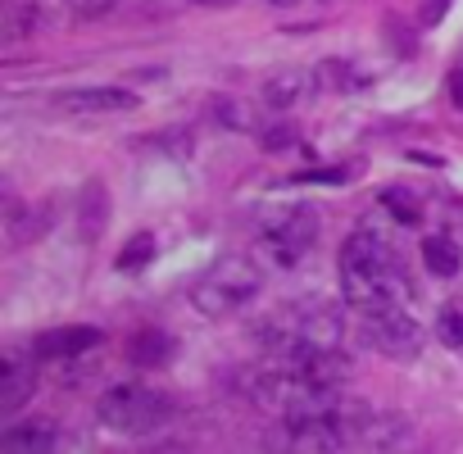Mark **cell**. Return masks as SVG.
Wrapping results in <instances>:
<instances>
[{
    "mask_svg": "<svg viewBox=\"0 0 463 454\" xmlns=\"http://www.w3.org/2000/svg\"><path fill=\"white\" fill-rule=\"evenodd\" d=\"M269 5H296V0H269Z\"/></svg>",
    "mask_w": 463,
    "mask_h": 454,
    "instance_id": "23",
    "label": "cell"
},
{
    "mask_svg": "<svg viewBox=\"0 0 463 454\" xmlns=\"http://www.w3.org/2000/svg\"><path fill=\"white\" fill-rule=\"evenodd\" d=\"M55 440H60V431H55V422H46V418L14 422V427L0 431V449H55Z\"/></svg>",
    "mask_w": 463,
    "mask_h": 454,
    "instance_id": "9",
    "label": "cell"
},
{
    "mask_svg": "<svg viewBox=\"0 0 463 454\" xmlns=\"http://www.w3.org/2000/svg\"><path fill=\"white\" fill-rule=\"evenodd\" d=\"M305 96V73H273L269 82H264V105H273V109H291L296 100Z\"/></svg>",
    "mask_w": 463,
    "mask_h": 454,
    "instance_id": "13",
    "label": "cell"
},
{
    "mask_svg": "<svg viewBox=\"0 0 463 454\" xmlns=\"http://www.w3.org/2000/svg\"><path fill=\"white\" fill-rule=\"evenodd\" d=\"M5 232H10V237H5L10 246H28V241L37 237V213H28L24 200H10V204H5Z\"/></svg>",
    "mask_w": 463,
    "mask_h": 454,
    "instance_id": "15",
    "label": "cell"
},
{
    "mask_svg": "<svg viewBox=\"0 0 463 454\" xmlns=\"http://www.w3.org/2000/svg\"><path fill=\"white\" fill-rule=\"evenodd\" d=\"M195 5H209V10H227V5H237V0H195Z\"/></svg>",
    "mask_w": 463,
    "mask_h": 454,
    "instance_id": "22",
    "label": "cell"
},
{
    "mask_svg": "<svg viewBox=\"0 0 463 454\" xmlns=\"http://www.w3.org/2000/svg\"><path fill=\"white\" fill-rule=\"evenodd\" d=\"M96 341H100L96 327H55L33 341V355L37 359H73V355H87Z\"/></svg>",
    "mask_w": 463,
    "mask_h": 454,
    "instance_id": "8",
    "label": "cell"
},
{
    "mask_svg": "<svg viewBox=\"0 0 463 454\" xmlns=\"http://www.w3.org/2000/svg\"><path fill=\"white\" fill-rule=\"evenodd\" d=\"M422 264H427L431 278H454L463 269V251H458V241L449 232H431L422 241Z\"/></svg>",
    "mask_w": 463,
    "mask_h": 454,
    "instance_id": "10",
    "label": "cell"
},
{
    "mask_svg": "<svg viewBox=\"0 0 463 454\" xmlns=\"http://www.w3.org/2000/svg\"><path fill=\"white\" fill-rule=\"evenodd\" d=\"M37 355L28 350H10L0 359V413H19L33 395H37Z\"/></svg>",
    "mask_w": 463,
    "mask_h": 454,
    "instance_id": "6",
    "label": "cell"
},
{
    "mask_svg": "<svg viewBox=\"0 0 463 454\" xmlns=\"http://www.w3.org/2000/svg\"><path fill=\"white\" fill-rule=\"evenodd\" d=\"M168 413H173V400L159 386H150V382H114L96 400L100 427H109L118 436H146L159 422H168Z\"/></svg>",
    "mask_w": 463,
    "mask_h": 454,
    "instance_id": "3",
    "label": "cell"
},
{
    "mask_svg": "<svg viewBox=\"0 0 463 454\" xmlns=\"http://www.w3.org/2000/svg\"><path fill=\"white\" fill-rule=\"evenodd\" d=\"M341 291H345V305L359 309L364 318L404 309L413 296L409 278H404V260L373 227H354L341 246Z\"/></svg>",
    "mask_w": 463,
    "mask_h": 454,
    "instance_id": "1",
    "label": "cell"
},
{
    "mask_svg": "<svg viewBox=\"0 0 463 454\" xmlns=\"http://www.w3.org/2000/svg\"><path fill=\"white\" fill-rule=\"evenodd\" d=\"M64 5L73 10V14H82V19H100V14H109L118 0H64Z\"/></svg>",
    "mask_w": 463,
    "mask_h": 454,
    "instance_id": "19",
    "label": "cell"
},
{
    "mask_svg": "<svg viewBox=\"0 0 463 454\" xmlns=\"http://www.w3.org/2000/svg\"><path fill=\"white\" fill-rule=\"evenodd\" d=\"M445 10H449V0H422V24L431 28V24H440L445 19Z\"/></svg>",
    "mask_w": 463,
    "mask_h": 454,
    "instance_id": "20",
    "label": "cell"
},
{
    "mask_svg": "<svg viewBox=\"0 0 463 454\" xmlns=\"http://www.w3.org/2000/svg\"><path fill=\"white\" fill-rule=\"evenodd\" d=\"M364 341L386 359H413L422 350V327L413 323L409 309H386L364 318Z\"/></svg>",
    "mask_w": 463,
    "mask_h": 454,
    "instance_id": "5",
    "label": "cell"
},
{
    "mask_svg": "<svg viewBox=\"0 0 463 454\" xmlns=\"http://www.w3.org/2000/svg\"><path fill=\"white\" fill-rule=\"evenodd\" d=\"M128 359L137 364V368H164L168 359H173V336L168 332H137L132 336V345H128Z\"/></svg>",
    "mask_w": 463,
    "mask_h": 454,
    "instance_id": "11",
    "label": "cell"
},
{
    "mask_svg": "<svg viewBox=\"0 0 463 454\" xmlns=\"http://www.w3.org/2000/svg\"><path fill=\"white\" fill-rule=\"evenodd\" d=\"M449 100L463 109V69H458V73H449Z\"/></svg>",
    "mask_w": 463,
    "mask_h": 454,
    "instance_id": "21",
    "label": "cell"
},
{
    "mask_svg": "<svg viewBox=\"0 0 463 454\" xmlns=\"http://www.w3.org/2000/svg\"><path fill=\"white\" fill-rule=\"evenodd\" d=\"M314 232H318V218L309 209H287L278 218H264V232H260V255L273 264V269H296L309 246H314Z\"/></svg>",
    "mask_w": 463,
    "mask_h": 454,
    "instance_id": "4",
    "label": "cell"
},
{
    "mask_svg": "<svg viewBox=\"0 0 463 454\" xmlns=\"http://www.w3.org/2000/svg\"><path fill=\"white\" fill-rule=\"evenodd\" d=\"M382 204H386L404 227H418V222H422V204H418V195L404 191V186H386V191H382Z\"/></svg>",
    "mask_w": 463,
    "mask_h": 454,
    "instance_id": "16",
    "label": "cell"
},
{
    "mask_svg": "<svg viewBox=\"0 0 463 454\" xmlns=\"http://www.w3.org/2000/svg\"><path fill=\"white\" fill-rule=\"evenodd\" d=\"M431 332H436V341H440L445 350H463V300H445V305L436 309Z\"/></svg>",
    "mask_w": 463,
    "mask_h": 454,
    "instance_id": "14",
    "label": "cell"
},
{
    "mask_svg": "<svg viewBox=\"0 0 463 454\" xmlns=\"http://www.w3.org/2000/svg\"><path fill=\"white\" fill-rule=\"evenodd\" d=\"M155 232H137L123 251H118V273H137V269H146L150 260H155Z\"/></svg>",
    "mask_w": 463,
    "mask_h": 454,
    "instance_id": "17",
    "label": "cell"
},
{
    "mask_svg": "<svg viewBox=\"0 0 463 454\" xmlns=\"http://www.w3.org/2000/svg\"><path fill=\"white\" fill-rule=\"evenodd\" d=\"M404 436H409V422L400 413H373L368 427H364V436H359V445H368V449H395Z\"/></svg>",
    "mask_w": 463,
    "mask_h": 454,
    "instance_id": "12",
    "label": "cell"
},
{
    "mask_svg": "<svg viewBox=\"0 0 463 454\" xmlns=\"http://www.w3.org/2000/svg\"><path fill=\"white\" fill-rule=\"evenodd\" d=\"M37 24H42V10L37 5H14L5 14V42H24L28 33H37Z\"/></svg>",
    "mask_w": 463,
    "mask_h": 454,
    "instance_id": "18",
    "label": "cell"
},
{
    "mask_svg": "<svg viewBox=\"0 0 463 454\" xmlns=\"http://www.w3.org/2000/svg\"><path fill=\"white\" fill-rule=\"evenodd\" d=\"M55 105L64 114H128V109H137V96L123 87H73Z\"/></svg>",
    "mask_w": 463,
    "mask_h": 454,
    "instance_id": "7",
    "label": "cell"
},
{
    "mask_svg": "<svg viewBox=\"0 0 463 454\" xmlns=\"http://www.w3.org/2000/svg\"><path fill=\"white\" fill-rule=\"evenodd\" d=\"M264 291V269L250 255H222L191 282V305L204 318H227Z\"/></svg>",
    "mask_w": 463,
    "mask_h": 454,
    "instance_id": "2",
    "label": "cell"
}]
</instances>
